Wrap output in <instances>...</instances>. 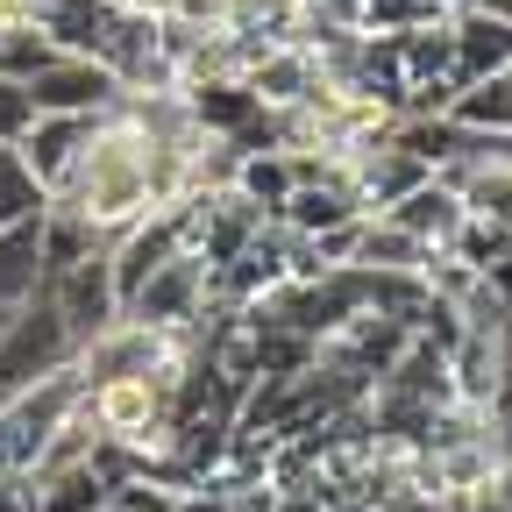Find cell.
Listing matches in <instances>:
<instances>
[{"instance_id": "obj_1", "label": "cell", "mask_w": 512, "mask_h": 512, "mask_svg": "<svg viewBox=\"0 0 512 512\" xmlns=\"http://www.w3.org/2000/svg\"><path fill=\"white\" fill-rule=\"evenodd\" d=\"M50 200L79 207L100 235H121L128 221H143L150 214V136H143V121L128 107L100 114L86 150L72 157V171L57 178Z\"/></svg>"}, {"instance_id": "obj_2", "label": "cell", "mask_w": 512, "mask_h": 512, "mask_svg": "<svg viewBox=\"0 0 512 512\" xmlns=\"http://www.w3.org/2000/svg\"><path fill=\"white\" fill-rule=\"evenodd\" d=\"M86 392H93V384H86V370L72 356V363H57L50 377H36V384H22V392L0 399V470L29 477L36 456H43V441L86 406Z\"/></svg>"}, {"instance_id": "obj_3", "label": "cell", "mask_w": 512, "mask_h": 512, "mask_svg": "<svg viewBox=\"0 0 512 512\" xmlns=\"http://www.w3.org/2000/svg\"><path fill=\"white\" fill-rule=\"evenodd\" d=\"M207 285H214V264H207L200 249H178V256H164V264L121 299V313H128V320H150V328H164V335H185L192 349H200Z\"/></svg>"}, {"instance_id": "obj_4", "label": "cell", "mask_w": 512, "mask_h": 512, "mask_svg": "<svg viewBox=\"0 0 512 512\" xmlns=\"http://www.w3.org/2000/svg\"><path fill=\"white\" fill-rule=\"evenodd\" d=\"M72 356H79L72 328H64L57 306L36 292L29 306L8 313V328H0V399L22 392V384H36V377H50L57 363H72Z\"/></svg>"}, {"instance_id": "obj_5", "label": "cell", "mask_w": 512, "mask_h": 512, "mask_svg": "<svg viewBox=\"0 0 512 512\" xmlns=\"http://www.w3.org/2000/svg\"><path fill=\"white\" fill-rule=\"evenodd\" d=\"M192 342L185 335H164V328H150V320H107V328L93 335V342H79V370H86V384H107V377H157L171 356H185Z\"/></svg>"}, {"instance_id": "obj_6", "label": "cell", "mask_w": 512, "mask_h": 512, "mask_svg": "<svg viewBox=\"0 0 512 512\" xmlns=\"http://www.w3.org/2000/svg\"><path fill=\"white\" fill-rule=\"evenodd\" d=\"M36 114H114L121 107V79L107 72V64L93 50H57L36 79H22Z\"/></svg>"}, {"instance_id": "obj_7", "label": "cell", "mask_w": 512, "mask_h": 512, "mask_svg": "<svg viewBox=\"0 0 512 512\" xmlns=\"http://www.w3.org/2000/svg\"><path fill=\"white\" fill-rule=\"evenodd\" d=\"M43 299L57 306V320L72 328V342H93L107 320H121V292H114V264H107V249L79 256L64 278L43 285Z\"/></svg>"}, {"instance_id": "obj_8", "label": "cell", "mask_w": 512, "mask_h": 512, "mask_svg": "<svg viewBox=\"0 0 512 512\" xmlns=\"http://www.w3.org/2000/svg\"><path fill=\"white\" fill-rule=\"evenodd\" d=\"M505 64H512V15L448 8V79L470 86L484 72H505Z\"/></svg>"}, {"instance_id": "obj_9", "label": "cell", "mask_w": 512, "mask_h": 512, "mask_svg": "<svg viewBox=\"0 0 512 512\" xmlns=\"http://www.w3.org/2000/svg\"><path fill=\"white\" fill-rule=\"evenodd\" d=\"M242 86L264 100V107H299V100H313L328 79H320V57H313L299 36H285V43H271V50L242 72Z\"/></svg>"}, {"instance_id": "obj_10", "label": "cell", "mask_w": 512, "mask_h": 512, "mask_svg": "<svg viewBox=\"0 0 512 512\" xmlns=\"http://www.w3.org/2000/svg\"><path fill=\"white\" fill-rule=\"evenodd\" d=\"M384 221H399V228H406V235H420L427 249H448V242H456V228H463L470 214H463V192L448 185V178H434V171H427L413 192H399V200L384 207Z\"/></svg>"}, {"instance_id": "obj_11", "label": "cell", "mask_w": 512, "mask_h": 512, "mask_svg": "<svg viewBox=\"0 0 512 512\" xmlns=\"http://www.w3.org/2000/svg\"><path fill=\"white\" fill-rule=\"evenodd\" d=\"M178 100H185L192 128H200V136H221V143H235L242 128L264 114V100H256L242 79H185V86H178Z\"/></svg>"}, {"instance_id": "obj_12", "label": "cell", "mask_w": 512, "mask_h": 512, "mask_svg": "<svg viewBox=\"0 0 512 512\" xmlns=\"http://www.w3.org/2000/svg\"><path fill=\"white\" fill-rule=\"evenodd\" d=\"M93 121H100V114H36V121H29V136H22L15 150H22V157H29V171L57 192V178L72 171V157L86 150Z\"/></svg>"}, {"instance_id": "obj_13", "label": "cell", "mask_w": 512, "mask_h": 512, "mask_svg": "<svg viewBox=\"0 0 512 512\" xmlns=\"http://www.w3.org/2000/svg\"><path fill=\"white\" fill-rule=\"evenodd\" d=\"M498 342L505 335H456V349H448V399L470 406V413H491L498 399Z\"/></svg>"}, {"instance_id": "obj_14", "label": "cell", "mask_w": 512, "mask_h": 512, "mask_svg": "<svg viewBox=\"0 0 512 512\" xmlns=\"http://www.w3.org/2000/svg\"><path fill=\"white\" fill-rule=\"evenodd\" d=\"M43 292V221L0 228V306H29Z\"/></svg>"}, {"instance_id": "obj_15", "label": "cell", "mask_w": 512, "mask_h": 512, "mask_svg": "<svg viewBox=\"0 0 512 512\" xmlns=\"http://www.w3.org/2000/svg\"><path fill=\"white\" fill-rule=\"evenodd\" d=\"M93 249H107V235H100L79 207H64V200L43 207V285L64 278V271H72L79 256H93Z\"/></svg>"}, {"instance_id": "obj_16", "label": "cell", "mask_w": 512, "mask_h": 512, "mask_svg": "<svg viewBox=\"0 0 512 512\" xmlns=\"http://www.w3.org/2000/svg\"><path fill=\"white\" fill-rule=\"evenodd\" d=\"M448 121H463V128H491V136H512V64L505 72H484L470 86L448 93Z\"/></svg>"}, {"instance_id": "obj_17", "label": "cell", "mask_w": 512, "mask_h": 512, "mask_svg": "<svg viewBox=\"0 0 512 512\" xmlns=\"http://www.w3.org/2000/svg\"><path fill=\"white\" fill-rule=\"evenodd\" d=\"M427 256H434V249H427L420 235H406L399 221L363 214V235H356V264H363V271H420Z\"/></svg>"}, {"instance_id": "obj_18", "label": "cell", "mask_w": 512, "mask_h": 512, "mask_svg": "<svg viewBox=\"0 0 512 512\" xmlns=\"http://www.w3.org/2000/svg\"><path fill=\"white\" fill-rule=\"evenodd\" d=\"M299 185V171H292V150H249L242 164H235V192L242 200H256L271 221H278V207H285V192Z\"/></svg>"}, {"instance_id": "obj_19", "label": "cell", "mask_w": 512, "mask_h": 512, "mask_svg": "<svg viewBox=\"0 0 512 512\" xmlns=\"http://www.w3.org/2000/svg\"><path fill=\"white\" fill-rule=\"evenodd\" d=\"M43 207H50V185L29 171V157L15 143H0V228L8 221H43Z\"/></svg>"}, {"instance_id": "obj_20", "label": "cell", "mask_w": 512, "mask_h": 512, "mask_svg": "<svg viewBox=\"0 0 512 512\" xmlns=\"http://www.w3.org/2000/svg\"><path fill=\"white\" fill-rule=\"evenodd\" d=\"M221 22L242 29V36L285 43V36H299V22H306V0H221Z\"/></svg>"}, {"instance_id": "obj_21", "label": "cell", "mask_w": 512, "mask_h": 512, "mask_svg": "<svg viewBox=\"0 0 512 512\" xmlns=\"http://www.w3.org/2000/svg\"><path fill=\"white\" fill-rule=\"evenodd\" d=\"M57 57V36L43 22H0V79H36Z\"/></svg>"}, {"instance_id": "obj_22", "label": "cell", "mask_w": 512, "mask_h": 512, "mask_svg": "<svg viewBox=\"0 0 512 512\" xmlns=\"http://www.w3.org/2000/svg\"><path fill=\"white\" fill-rule=\"evenodd\" d=\"M441 15H448V0H363V8H356V29H370V36H406V29L441 22Z\"/></svg>"}, {"instance_id": "obj_23", "label": "cell", "mask_w": 512, "mask_h": 512, "mask_svg": "<svg viewBox=\"0 0 512 512\" xmlns=\"http://www.w3.org/2000/svg\"><path fill=\"white\" fill-rule=\"evenodd\" d=\"M29 121H36V100L22 79H0V143H22L29 136Z\"/></svg>"}, {"instance_id": "obj_24", "label": "cell", "mask_w": 512, "mask_h": 512, "mask_svg": "<svg viewBox=\"0 0 512 512\" xmlns=\"http://www.w3.org/2000/svg\"><path fill=\"white\" fill-rule=\"evenodd\" d=\"M0 512H29V477H22L15 491H0Z\"/></svg>"}, {"instance_id": "obj_25", "label": "cell", "mask_w": 512, "mask_h": 512, "mask_svg": "<svg viewBox=\"0 0 512 512\" xmlns=\"http://www.w3.org/2000/svg\"><path fill=\"white\" fill-rule=\"evenodd\" d=\"M107 8H157V0H107Z\"/></svg>"}, {"instance_id": "obj_26", "label": "cell", "mask_w": 512, "mask_h": 512, "mask_svg": "<svg viewBox=\"0 0 512 512\" xmlns=\"http://www.w3.org/2000/svg\"><path fill=\"white\" fill-rule=\"evenodd\" d=\"M8 313H15V306H0V328H8Z\"/></svg>"}]
</instances>
